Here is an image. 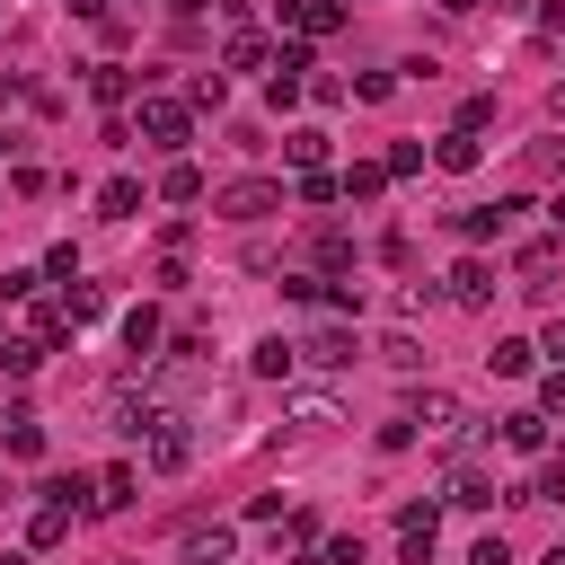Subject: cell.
<instances>
[{"instance_id":"45","label":"cell","mask_w":565,"mask_h":565,"mask_svg":"<svg viewBox=\"0 0 565 565\" xmlns=\"http://www.w3.org/2000/svg\"><path fill=\"white\" fill-rule=\"evenodd\" d=\"M539 565H565V539H556V547H547V556H539Z\"/></svg>"},{"instance_id":"4","label":"cell","mask_w":565,"mask_h":565,"mask_svg":"<svg viewBox=\"0 0 565 565\" xmlns=\"http://www.w3.org/2000/svg\"><path fill=\"white\" fill-rule=\"evenodd\" d=\"M521 212H530V203H521V194H503V203H468V212H450V230H459L468 247H486V238H503Z\"/></svg>"},{"instance_id":"15","label":"cell","mask_w":565,"mask_h":565,"mask_svg":"<svg viewBox=\"0 0 565 565\" xmlns=\"http://www.w3.org/2000/svg\"><path fill=\"white\" fill-rule=\"evenodd\" d=\"M159 335H168V327H159V309H150V300H141V309H124V353H132V362H150V353H159Z\"/></svg>"},{"instance_id":"28","label":"cell","mask_w":565,"mask_h":565,"mask_svg":"<svg viewBox=\"0 0 565 565\" xmlns=\"http://www.w3.org/2000/svg\"><path fill=\"white\" fill-rule=\"evenodd\" d=\"M530 503H565V450H539V486Z\"/></svg>"},{"instance_id":"27","label":"cell","mask_w":565,"mask_h":565,"mask_svg":"<svg viewBox=\"0 0 565 565\" xmlns=\"http://www.w3.org/2000/svg\"><path fill=\"white\" fill-rule=\"evenodd\" d=\"M35 362H44V344H35V335H9V344H0V380H26Z\"/></svg>"},{"instance_id":"24","label":"cell","mask_w":565,"mask_h":565,"mask_svg":"<svg viewBox=\"0 0 565 565\" xmlns=\"http://www.w3.org/2000/svg\"><path fill=\"white\" fill-rule=\"evenodd\" d=\"M26 335H35L44 353H53V344L71 335V318H62V300H35V309H26Z\"/></svg>"},{"instance_id":"40","label":"cell","mask_w":565,"mask_h":565,"mask_svg":"<svg viewBox=\"0 0 565 565\" xmlns=\"http://www.w3.org/2000/svg\"><path fill=\"white\" fill-rule=\"evenodd\" d=\"M539 353H556V371H565V318L547 327V344H539Z\"/></svg>"},{"instance_id":"16","label":"cell","mask_w":565,"mask_h":565,"mask_svg":"<svg viewBox=\"0 0 565 565\" xmlns=\"http://www.w3.org/2000/svg\"><path fill=\"white\" fill-rule=\"evenodd\" d=\"M0 441H9V459H44V424H35L26 406H9V415H0Z\"/></svg>"},{"instance_id":"1","label":"cell","mask_w":565,"mask_h":565,"mask_svg":"<svg viewBox=\"0 0 565 565\" xmlns=\"http://www.w3.org/2000/svg\"><path fill=\"white\" fill-rule=\"evenodd\" d=\"M132 124H141L150 150H185V141H194V106H185V97H159V88H141V115H132Z\"/></svg>"},{"instance_id":"33","label":"cell","mask_w":565,"mask_h":565,"mask_svg":"<svg viewBox=\"0 0 565 565\" xmlns=\"http://www.w3.org/2000/svg\"><path fill=\"white\" fill-rule=\"evenodd\" d=\"M291 194H300V203H344V185H335V177H327V168H309V177H300V185H291Z\"/></svg>"},{"instance_id":"34","label":"cell","mask_w":565,"mask_h":565,"mask_svg":"<svg viewBox=\"0 0 565 565\" xmlns=\"http://www.w3.org/2000/svg\"><path fill=\"white\" fill-rule=\"evenodd\" d=\"M291 424H300V433H327V424H335V397H300Z\"/></svg>"},{"instance_id":"31","label":"cell","mask_w":565,"mask_h":565,"mask_svg":"<svg viewBox=\"0 0 565 565\" xmlns=\"http://www.w3.org/2000/svg\"><path fill=\"white\" fill-rule=\"evenodd\" d=\"M221 97H230V79H221V71H194V79H185V106H203V115H212Z\"/></svg>"},{"instance_id":"29","label":"cell","mask_w":565,"mask_h":565,"mask_svg":"<svg viewBox=\"0 0 565 565\" xmlns=\"http://www.w3.org/2000/svg\"><path fill=\"white\" fill-rule=\"evenodd\" d=\"M97 309H106V291H97V282H62V318H71V327H79V318H97Z\"/></svg>"},{"instance_id":"20","label":"cell","mask_w":565,"mask_h":565,"mask_svg":"<svg viewBox=\"0 0 565 565\" xmlns=\"http://www.w3.org/2000/svg\"><path fill=\"white\" fill-rule=\"evenodd\" d=\"M159 194H168V203H203V168H194V159H168V168H159Z\"/></svg>"},{"instance_id":"25","label":"cell","mask_w":565,"mask_h":565,"mask_svg":"<svg viewBox=\"0 0 565 565\" xmlns=\"http://www.w3.org/2000/svg\"><path fill=\"white\" fill-rule=\"evenodd\" d=\"M132 486H141V477H132L124 459H115V468H97V512H124V503H132Z\"/></svg>"},{"instance_id":"23","label":"cell","mask_w":565,"mask_h":565,"mask_svg":"<svg viewBox=\"0 0 565 565\" xmlns=\"http://www.w3.org/2000/svg\"><path fill=\"white\" fill-rule=\"evenodd\" d=\"M221 62H230V71H274V44H265V35H230Z\"/></svg>"},{"instance_id":"48","label":"cell","mask_w":565,"mask_h":565,"mask_svg":"<svg viewBox=\"0 0 565 565\" xmlns=\"http://www.w3.org/2000/svg\"><path fill=\"white\" fill-rule=\"evenodd\" d=\"M0 503H9V477H0Z\"/></svg>"},{"instance_id":"37","label":"cell","mask_w":565,"mask_h":565,"mask_svg":"<svg viewBox=\"0 0 565 565\" xmlns=\"http://www.w3.org/2000/svg\"><path fill=\"white\" fill-rule=\"evenodd\" d=\"M380 362H388V371H415L424 353H415V335H388V344H380Z\"/></svg>"},{"instance_id":"41","label":"cell","mask_w":565,"mask_h":565,"mask_svg":"<svg viewBox=\"0 0 565 565\" xmlns=\"http://www.w3.org/2000/svg\"><path fill=\"white\" fill-rule=\"evenodd\" d=\"M247 9H256V0H221V18H230V26H247Z\"/></svg>"},{"instance_id":"21","label":"cell","mask_w":565,"mask_h":565,"mask_svg":"<svg viewBox=\"0 0 565 565\" xmlns=\"http://www.w3.org/2000/svg\"><path fill=\"white\" fill-rule=\"evenodd\" d=\"M97 212H106V221H141V185H132V177H106V185H97Z\"/></svg>"},{"instance_id":"6","label":"cell","mask_w":565,"mask_h":565,"mask_svg":"<svg viewBox=\"0 0 565 565\" xmlns=\"http://www.w3.org/2000/svg\"><path fill=\"white\" fill-rule=\"evenodd\" d=\"M141 441H150V468H185V459H194V433H185L177 406H159V424H150Z\"/></svg>"},{"instance_id":"7","label":"cell","mask_w":565,"mask_h":565,"mask_svg":"<svg viewBox=\"0 0 565 565\" xmlns=\"http://www.w3.org/2000/svg\"><path fill=\"white\" fill-rule=\"evenodd\" d=\"M556 265H565V238H530V247L512 256V274H521V291H547V282H556Z\"/></svg>"},{"instance_id":"42","label":"cell","mask_w":565,"mask_h":565,"mask_svg":"<svg viewBox=\"0 0 565 565\" xmlns=\"http://www.w3.org/2000/svg\"><path fill=\"white\" fill-rule=\"evenodd\" d=\"M547 124H565V79H556V88H547Z\"/></svg>"},{"instance_id":"17","label":"cell","mask_w":565,"mask_h":565,"mask_svg":"<svg viewBox=\"0 0 565 565\" xmlns=\"http://www.w3.org/2000/svg\"><path fill=\"white\" fill-rule=\"evenodd\" d=\"M335 185H344V203H380V194H388V168H380V159H353Z\"/></svg>"},{"instance_id":"43","label":"cell","mask_w":565,"mask_h":565,"mask_svg":"<svg viewBox=\"0 0 565 565\" xmlns=\"http://www.w3.org/2000/svg\"><path fill=\"white\" fill-rule=\"evenodd\" d=\"M71 18H106V0H71Z\"/></svg>"},{"instance_id":"46","label":"cell","mask_w":565,"mask_h":565,"mask_svg":"<svg viewBox=\"0 0 565 565\" xmlns=\"http://www.w3.org/2000/svg\"><path fill=\"white\" fill-rule=\"evenodd\" d=\"M494 9H530V0H494Z\"/></svg>"},{"instance_id":"5","label":"cell","mask_w":565,"mask_h":565,"mask_svg":"<svg viewBox=\"0 0 565 565\" xmlns=\"http://www.w3.org/2000/svg\"><path fill=\"white\" fill-rule=\"evenodd\" d=\"M274 18L291 26V44H318V35H335V26H344V9H335V0H274Z\"/></svg>"},{"instance_id":"38","label":"cell","mask_w":565,"mask_h":565,"mask_svg":"<svg viewBox=\"0 0 565 565\" xmlns=\"http://www.w3.org/2000/svg\"><path fill=\"white\" fill-rule=\"evenodd\" d=\"M539 415H547V424L565 415V371H547V380H539Z\"/></svg>"},{"instance_id":"3","label":"cell","mask_w":565,"mask_h":565,"mask_svg":"<svg viewBox=\"0 0 565 565\" xmlns=\"http://www.w3.org/2000/svg\"><path fill=\"white\" fill-rule=\"evenodd\" d=\"M291 344H300L309 371H353V353H362V335H353L344 318H327V327H309V335H291Z\"/></svg>"},{"instance_id":"44","label":"cell","mask_w":565,"mask_h":565,"mask_svg":"<svg viewBox=\"0 0 565 565\" xmlns=\"http://www.w3.org/2000/svg\"><path fill=\"white\" fill-rule=\"evenodd\" d=\"M547 221H556V230H565V194H556V203H547Z\"/></svg>"},{"instance_id":"19","label":"cell","mask_w":565,"mask_h":565,"mask_svg":"<svg viewBox=\"0 0 565 565\" xmlns=\"http://www.w3.org/2000/svg\"><path fill=\"white\" fill-rule=\"evenodd\" d=\"M282 159H291L300 177H309V168H327V132H318V124H300V132H282Z\"/></svg>"},{"instance_id":"9","label":"cell","mask_w":565,"mask_h":565,"mask_svg":"<svg viewBox=\"0 0 565 565\" xmlns=\"http://www.w3.org/2000/svg\"><path fill=\"white\" fill-rule=\"evenodd\" d=\"M309 274H353V230H309Z\"/></svg>"},{"instance_id":"18","label":"cell","mask_w":565,"mask_h":565,"mask_svg":"<svg viewBox=\"0 0 565 565\" xmlns=\"http://www.w3.org/2000/svg\"><path fill=\"white\" fill-rule=\"evenodd\" d=\"M88 97H97V106H124V97H132V71H124V62H88Z\"/></svg>"},{"instance_id":"30","label":"cell","mask_w":565,"mask_h":565,"mask_svg":"<svg viewBox=\"0 0 565 565\" xmlns=\"http://www.w3.org/2000/svg\"><path fill=\"white\" fill-rule=\"evenodd\" d=\"M486 362H494V371H503V380H521V371H530V362H539V344H521V335H503V344H494V353H486Z\"/></svg>"},{"instance_id":"36","label":"cell","mask_w":565,"mask_h":565,"mask_svg":"<svg viewBox=\"0 0 565 565\" xmlns=\"http://www.w3.org/2000/svg\"><path fill=\"white\" fill-rule=\"evenodd\" d=\"M380 168H388V177H415V168H424V141H397V150H388Z\"/></svg>"},{"instance_id":"12","label":"cell","mask_w":565,"mask_h":565,"mask_svg":"<svg viewBox=\"0 0 565 565\" xmlns=\"http://www.w3.org/2000/svg\"><path fill=\"white\" fill-rule=\"evenodd\" d=\"M441 503H459V512H486V503H494V477H486V468H468V459H459V468H450V477H441Z\"/></svg>"},{"instance_id":"13","label":"cell","mask_w":565,"mask_h":565,"mask_svg":"<svg viewBox=\"0 0 565 565\" xmlns=\"http://www.w3.org/2000/svg\"><path fill=\"white\" fill-rule=\"evenodd\" d=\"M247 371H256V380H291V371H300V344H291V335H256Z\"/></svg>"},{"instance_id":"2","label":"cell","mask_w":565,"mask_h":565,"mask_svg":"<svg viewBox=\"0 0 565 565\" xmlns=\"http://www.w3.org/2000/svg\"><path fill=\"white\" fill-rule=\"evenodd\" d=\"M212 212H221V221H274V212H282V185H274V177H230V185L212 194Z\"/></svg>"},{"instance_id":"22","label":"cell","mask_w":565,"mask_h":565,"mask_svg":"<svg viewBox=\"0 0 565 565\" xmlns=\"http://www.w3.org/2000/svg\"><path fill=\"white\" fill-rule=\"evenodd\" d=\"M503 441L539 459V450H547V415H539V406H521V415H503Z\"/></svg>"},{"instance_id":"8","label":"cell","mask_w":565,"mask_h":565,"mask_svg":"<svg viewBox=\"0 0 565 565\" xmlns=\"http://www.w3.org/2000/svg\"><path fill=\"white\" fill-rule=\"evenodd\" d=\"M433 530H441V512H433V503H406V512H397V556L424 565V556H433Z\"/></svg>"},{"instance_id":"11","label":"cell","mask_w":565,"mask_h":565,"mask_svg":"<svg viewBox=\"0 0 565 565\" xmlns=\"http://www.w3.org/2000/svg\"><path fill=\"white\" fill-rule=\"evenodd\" d=\"M406 424H415V433H450V424H459V397H450V388H415V397H406Z\"/></svg>"},{"instance_id":"47","label":"cell","mask_w":565,"mask_h":565,"mask_svg":"<svg viewBox=\"0 0 565 565\" xmlns=\"http://www.w3.org/2000/svg\"><path fill=\"white\" fill-rule=\"evenodd\" d=\"M441 9H477V0H441Z\"/></svg>"},{"instance_id":"32","label":"cell","mask_w":565,"mask_h":565,"mask_svg":"<svg viewBox=\"0 0 565 565\" xmlns=\"http://www.w3.org/2000/svg\"><path fill=\"white\" fill-rule=\"evenodd\" d=\"M185 556H194V565H221V556H230V530H221V521H212V530H194V539H185Z\"/></svg>"},{"instance_id":"35","label":"cell","mask_w":565,"mask_h":565,"mask_svg":"<svg viewBox=\"0 0 565 565\" xmlns=\"http://www.w3.org/2000/svg\"><path fill=\"white\" fill-rule=\"evenodd\" d=\"M353 97H362V106H380V97H397V71H362V79H353Z\"/></svg>"},{"instance_id":"14","label":"cell","mask_w":565,"mask_h":565,"mask_svg":"<svg viewBox=\"0 0 565 565\" xmlns=\"http://www.w3.org/2000/svg\"><path fill=\"white\" fill-rule=\"evenodd\" d=\"M477 159H486V141H477V132H459V124H450V132L433 141V168H450V177H468Z\"/></svg>"},{"instance_id":"26","label":"cell","mask_w":565,"mask_h":565,"mask_svg":"<svg viewBox=\"0 0 565 565\" xmlns=\"http://www.w3.org/2000/svg\"><path fill=\"white\" fill-rule=\"evenodd\" d=\"M71 539V512L62 503H35V521H26V547H62Z\"/></svg>"},{"instance_id":"10","label":"cell","mask_w":565,"mask_h":565,"mask_svg":"<svg viewBox=\"0 0 565 565\" xmlns=\"http://www.w3.org/2000/svg\"><path fill=\"white\" fill-rule=\"evenodd\" d=\"M450 300H459V309H486V300H494V265H486V256H459V265H450Z\"/></svg>"},{"instance_id":"39","label":"cell","mask_w":565,"mask_h":565,"mask_svg":"<svg viewBox=\"0 0 565 565\" xmlns=\"http://www.w3.org/2000/svg\"><path fill=\"white\" fill-rule=\"evenodd\" d=\"M468 565H512V547H503V539H494V530H486V539H477V547H468Z\"/></svg>"}]
</instances>
